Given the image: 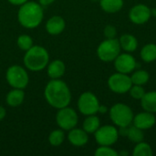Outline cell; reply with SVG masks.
I'll list each match as a JSON object with an SVG mask.
<instances>
[{
  "label": "cell",
  "mask_w": 156,
  "mask_h": 156,
  "mask_svg": "<svg viewBox=\"0 0 156 156\" xmlns=\"http://www.w3.org/2000/svg\"><path fill=\"white\" fill-rule=\"evenodd\" d=\"M44 96L47 102L55 109H61L69 105L71 92L68 85L61 80H51L47 84Z\"/></svg>",
  "instance_id": "1"
},
{
  "label": "cell",
  "mask_w": 156,
  "mask_h": 156,
  "mask_svg": "<svg viewBox=\"0 0 156 156\" xmlns=\"http://www.w3.org/2000/svg\"><path fill=\"white\" fill-rule=\"evenodd\" d=\"M44 17L43 7L39 3L34 1H27L21 5L18 13L17 19L20 25L26 28L32 29L38 27Z\"/></svg>",
  "instance_id": "2"
},
{
  "label": "cell",
  "mask_w": 156,
  "mask_h": 156,
  "mask_svg": "<svg viewBox=\"0 0 156 156\" xmlns=\"http://www.w3.org/2000/svg\"><path fill=\"white\" fill-rule=\"evenodd\" d=\"M49 61V55L46 48L41 46H32L26 51L24 56L25 67L34 72L44 69Z\"/></svg>",
  "instance_id": "3"
},
{
  "label": "cell",
  "mask_w": 156,
  "mask_h": 156,
  "mask_svg": "<svg viewBox=\"0 0 156 156\" xmlns=\"http://www.w3.org/2000/svg\"><path fill=\"white\" fill-rule=\"evenodd\" d=\"M133 117L132 109L124 103L114 104L110 110V118L118 127L130 126L133 121Z\"/></svg>",
  "instance_id": "4"
},
{
  "label": "cell",
  "mask_w": 156,
  "mask_h": 156,
  "mask_svg": "<svg viewBox=\"0 0 156 156\" xmlns=\"http://www.w3.org/2000/svg\"><path fill=\"white\" fill-rule=\"evenodd\" d=\"M7 83L14 89H25L29 82V76L26 69L19 65H13L6 70Z\"/></svg>",
  "instance_id": "5"
},
{
  "label": "cell",
  "mask_w": 156,
  "mask_h": 156,
  "mask_svg": "<svg viewBox=\"0 0 156 156\" xmlns=\"http://www.w3.org/2000/svg\"><path fill=\"white\" fill-rule=\"evenodd\" d=\"M121 53V45L116 38H107L102 41L98 48L97 55L99 58L104 62L113 61Z\"/></svg>",
  "instance_id": "6"
},
{
  "label": "cell",
  "mask_w": 156,
  "mask_h": 156,
  "mask_svg": "<svg viewBox=\"0 0 156 156\" xmlns=\"http://www.w3.org/2000/svg\"><path fill=\"white\" fill-rule=\"evenodd\" d=\"M78 114L77 112L69 106L58 109L56 114V122L58 127L64 131H69L75 128L78 124Z\"/></svg>",
  "instance_id": "7"
},
{
  "label": "cell",
  "mask_w": 156,
  "mask_h": 156,
  "mask_svg": "<svg viewBox=\"0 0 156 156\" xmlns=\"http://www.w3.org/2000/svg\"><path fill=\"white\" fill-rule=\"evenodd\" d=\"M108 86L110 90L118 94H123L130 90L133 86L131 77L127 74L117 72L112 74L108 80Z\"/></svg>",
  "instance_id": "8"
},
{
  "label": "cell",
  "mask_w": 156,
  "mask_h": 156,
  "mask_svg": "<svg viewBox=\"0 0 156 156\" xmlns=\"http://www.w3.org/2000/svg\"><path fill=\"white\" fill-rule=\"evenodd\" d=\"M100 102L98 98L91 92H83L78 100L79 111L84 115H93L98 112Z\"/></svg>",
  "instance_id": "9"
},
{
  "label": "cell",
  "mask_w": 156,
  "mask_h": 156,
  "mask_svg": "<svg viewBox=\"0 0 156 156\" xmlns=\"http://www.w3.org/2000/svg\"><path fill=\"white\" fill-rule=\"evenodd\" d=\"M95 140L100 145L111 146L114 144L119 138L118 130L112 125L100 126V128L94 133Z\"/></svg>",
  "instance_id": "10"
},
{
  "label": "cell",
  "mask_w": 156,
  "mask_h": 156,
  "mask_svg": "<svg viewBox=\"0 0 156 156\" xmlns=\"http://www.w3.org/2000/svg\"><path fill=\"white\" fill-rule=\"evenodd\" d=\"M136 60L135 58L127 53L119 54L118 57L114 59V67L117 72L128 74L132 72L136 68Z\"/></svg>",
  "instance_id": "11"
},
{
  "label": "cell",
  "mask_w": 156,
  "mask_h": 156,
  "mask_svg": "<svg viewBox=\"0 0 156 156\" xmlns=\"http://www.w3.org/2000/svg\"><path fill=\"white\" fill-rule=\"evenodd\" d=\"M151 9L143 4H139L131 8L129 17L131 21L136 25H142L146 23L151 17Z\"/></svg>",
  "instance_id": "12"
},
{
  "label": "cell",
  "mask_w": 156,
  "mask_h": 156,
  "mask_svg": "<svg viewBox=\"0 0 156 156\" xmlns=\"http://www.w3.org/2000/svg\"><path fill=\"white\" fill-rule=\"evenodd\" d=\"M156 119L154 113L149 112H140L135 117H133V125L140 128L141 130L151 129L155 124Z\"/></svg>",
  "instance_id": "13"
},
{
  "label": "cell",
  "mask_w": 156,
  "mask_h": 156,
  "mask_svg": "<svg viewBox=\"0 0 156 156\" xmlns=\"http://www.w3.org/2000/svg\"><path fill=\"white\" fill-rule=\"evenodd\" d=\"M66 27V22L60 16H53L46 23V30L48 34L57 36L63 32Z\"/></svg>",
  "instance_id": "14"
},
{
  "label": "cell",
  "mask_w": 156,
  "mask_h": 156,
  "mask_svg": "<svg viewBox=\"0 0 156 156\" xmlns=\"http://www.w3.org/2000/svg\"><path fill=\"white\" fill-rule=\"evenodd\" d=\"M68 140L72 145L80 147L85 145L88 143L89 136L83 129L73 128L69 130V133L68 134Z\"/></svg>",
  "instance_id": "15"
},
{
  "label": "cell",
  "mask_w": 156,
  "mask_h": 156,
  "mask_svg": "<svg viewBox=\"0 0 156 156\" xmlns=\"http://www.w3.org/2000/svg\"><path fill=\"white\" fill-rule=\"evenodd\" d=\"M66 71V66L60 59H55L48 64V75L51 80L60 79Z\"/></svg>",
  "instance_id": "16"
},
{
  "label": "cell",
  "mask_w": 156,
  "mask_h": 156,
  "mask_svg": "<svg viewBox=\"0 0 156 156\" xmlns=\"http://www.w3.org/2000/svg\"><path fill=\"white\" fill-rule=\"evenodd\" d=\"M25 99V93L22 89H14L11 90L6 97L5 101L10 107H18L20 106Z\"/></svg>",
  "instance_id": "17"
},
{
  "label": "cell",
  "mask_w": 156,
  "mask_h": 156,
  "mask_svg": "<svg viewBox=\"0 0 156 156\" xmlns=\"http://www.w3.org/2000/svg\"><path fill=\"white\" fill-rule=\"evenodd\" d=\"M141 105L145 112H156V91H150L141 99Z\"/></svg>",
  "instance_id": "18"
},
{
  "label": "cell",
  "mask_w": 156,
  "mask_h": 156,
  "mask_svg": "<svg viewBox=\"0 0 156 156\" xmlns=\"http://www.w3.org/2000/svg\"><path fill=\"white\" fill-rule=\"evenodd\" d=\"M119 42H120L121 48L127 52H133L134 50H136V48L138 47L137 38L130 34L122 35L121 37Z\"/></svg>",
  "instance_id": "19"
},
{
  "label": "cell",
  "mask_w": 156,
  "mask_h": 156,
  "mask_svg": "<svg viewBox=\"0 0 156 156\" xmlns=\"http://www.w3.org/2000/svg\"><path fill=\"white\" fill-rule=\"evenodd\" d=\"M101 7L107 13H116L123 6V0H100Z\"/></svg>",
  "instance_id": "20"
},
{
  "label": "cell",
  "mask_w": 156,
  "mask_h": 156,
  "mask_svg": "<svg viewBox=\"0 0 156 156\" xmlns=\"http://www.w3.org/2000/svg\"><path fill=\"white\" fill-rule=\"evenodd\" d=\"M101 126L100 119L95 115H89L83 122V130L87 133H94Z\"/></svg>",
  "instance_id": "21"
},
{
  "label": "cell",
  "mask_w": 156,
  "mask_h": 156,
  "mask_svg": "<svg viewBox=\"0 0 156 156\" xmlns=\"http://www.w3.org/2000/svg\"><path fill=\"white\" fill-rule=\"evenodd\" d=\"M141 58L142 59L146 62L150 63L156 59V45L150 43L145 45L141 50Z\"/></svg>",
  "instance_id": "22"
},
{
  "label": "cell",
  "mask_w": 156,
  "mask_h": 156,
  "mask_svg": "<svg viewBox=\"0 0 156 156\" xmlns=\"http://www.w3.org/2000/svg\"><path fill=\"white\" fill-rule=\"evenodd\" d=\"M65 140V133L62 129L52 131L48 135V142L52 146H59Z\"/></svg>",
  "instance_id": "23"
},
{
  "label": "cell",
  "mask_w": 156,
  "mask_h": 156,
  "mask_svg": "<svg viewBox=\"0 0 156 156\" xmlns=\"http://www.w3.org/2000/svg\"><path fill=\"white\" fill-rule=\"evenodd\" d=\"M154 154L152 147L144 142H140L136 144L133 149V156H152Z\"/></svg>",
  "instance_id": "24"
},
{
  "label": "cell",
  "mask_w": 156,
  "mask_h": 156,
  "mask_svg": "<svg viewBox=\"0 0 156 156\" xmlns=\"http://www.w3.org/2000/svg\"><path fill=\"white\" fill-rule=\"evenodd\" d=\"M149 73L145 70H143V69H140V70H137L135 71L132 77H131V80H132V82L133 85H144L148 82L149 80Z\"/></svg>",
  "instance_id": "25"
},
{
  "label": "cell",
  "mask_w": 156,
  "mask_h": 156,
  "mask_svg": "<svg viewBox=\"0 0 156 156\" xmlns=\"http://www.w3.org/2000/svg\"><path fill=\"white\" fill-rule=\"evenodd\" d=\"M127 137L130 139V141H132L133 143H135V144L143 142L144 139L143 130H141L140 128H138V127H136L134 125L128 127Z\"/></svg>",
  "instance_id": "26"
},
{
  "label": "cell",
  "mask_w": 156,
  "mask_h": 156,
  "mask_svg": "<svg viewBox=\"0 0 156 156\" xmlns=\"http://www.w3.org/2000/svg\"><path fill=\"white\" fill-rule=\"evenodd\" d=\"M17 46L21 50L27 51L33 46V39L28 35H20L17 37Z\"/></svg>",
  "instance_id": "27"
},
{
  "label": "cell",
  "mask_w": 156,
  "mask_h": 156,
  "mask_svg": "<svg viewBox=\"0 0 156 156\" xmlns=\"http://www.w3.org/2000/svg\"><path fill=\"white\" fill-rule=\"evenodd\" d=\"M96 156H118L119 154L112 148H111L110 146H106V145H101L96 151L95 154Z\"/></svg>",
  "instance_id": "28"
},
{
  "label": "cell",
  "mask_w": 156,
  "mask_h": 156,
  "mask_svg": "<svg viewBox=\"0 0 156 156\" xmlns=\"http://www.w3.org/2000/svg\"><path fill=\"white\" fill-rule=\"evenodd\" d=\"M129 91H130L131 96L134 100H141L144 96V94H145L144 89L141 85H133V86L131 87Z\"/></svg>",
  "instance_id": "29"
},
{
  "label": "cell",
  "mask_w": 156,
  "mask_h": 156,
  "mask_svg": "<svg viewBox=\"0 0 156 156\" xmlns=\"http://www.w3.org/2000/svg\"><path fill=\"white\" fill-rule=\"evenodd\" d=\"M103 32H104V36H105L106 38H115V37L117 35L116 28L112 25L106 26Z\"/></svg>",
  "instance_id": "30"
},
{
  "label": "cell",
  "mask_w": 156,
  "mask_h": 156,
  "mask_svg": "<svg viewBox=\"0 0 156 156\" xmlns=\"http://www.w3.org/2000/svg\"><path fill=\"white\" fill-rule=\"evenodd\" d=\"M10 4L14 5H21L23 4H25L26 2H27L28 0H7Z\"/></svg>",
  "instance_id": "31"
},
{
  "label": "cell",
  "mask_w": 156,
  "mask_h": 156,
  "mask_svg": "<svg viewBox=\"0 0 156 156\" xmlns=\"http://www.w3.org/2000/svg\"><path fill=\"white\" fill-rule=\"evenodd\" d=\"M128 127H120V130L118 131L119 132V135H122V136H126L127 137V133H128Z\"/></svg>",
  "instance_id": "32"
},
{
  "label": "cell",
  "mask_w": 156,
  "mask_h": 156,
  "mask_svg": "<svg viewBox=\"0 0 156 156\" xmlns=\"http://www.w3.org/2000/svg\"><path fill=\"white\" fill-rule=\"evenodd\" d=\"M55 0H38L39 4L42 5V6H47V5H51Z\"/></svg>",
  "instance_id": "33"
},
{
  "label": "cell",
  "mask_w": 156,
  "mask_h": 156,
  "mask_svg": "<svg viewBox=\"0 0 156 156\" xmlns=\"http://www.w3.org/2000/svg\"><path fill=\"white\" fill-rule=\"evenodd\" d=\"M6 115V111L3 106H0V121H2Z\"/></svg>",
  "instance_id": "34"
},
{
  "label": "cell",
  "mask_w": 156,
  "mask_h": 156,
  "mask_svg": "<svg viewBox=\"0 0 156 156\" xmlns=\"http://www.w3.org/2000/svg\"><path fill=\"white\" fill-rule=\"evenodd\" d=\"M107 111H108V109H107V107H106V106H104V105H101V104H100V107H99L98 112H100V113H101V114H104V113H106V112H107Z\"/></svg>",
  "instance_id": "35"
},
{
  "label": "cell",
  "mask_w": 156,
  "mask_h": 156,
  "mask_svg": "<svg viewBox=\"0 0 156 156\" xmlns=\"http://www.w3.org/2000/svg\"><path fill=\"white\" fill-rule=\"evenodd\" d=\"M151 16H156V8H153V9H151Z\"/></svg>",
  "instance_id": "36"
},
{
  "label": "cell",
  "mask_w": 156,
  "mask_h": 156,
  "mask_svg": "<svg viewBox=\"0 0 156 156\" xmlns=\"http://www.w3.org/2000/svg\"><path fill=\"white\" fill-rule=\"evenodd\" d=\"M120 154H121V155H128V153H127V152H122V153H121Z\"/></svg>",
  "instance_id": "37"
},
{
  "label": "cell",
  "mask_w": 156,
  "mask_h": 156,
  "mask_svg": "<svg viewBox=\"0 0 156 156\" xmlns=\"http://www.w3.org/2000/svg\"><path fill=\"white\" fill-rule=\"evenodd\" d=\"M91 1H93V2H97V1H100V0H91Z\"/></svg>",
  "instance_id": "38"
}]
</instances>
